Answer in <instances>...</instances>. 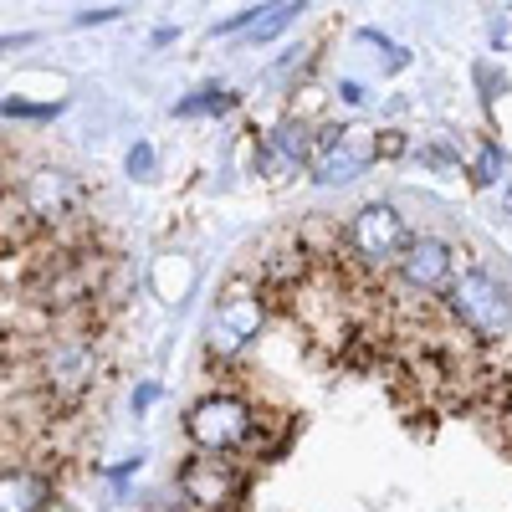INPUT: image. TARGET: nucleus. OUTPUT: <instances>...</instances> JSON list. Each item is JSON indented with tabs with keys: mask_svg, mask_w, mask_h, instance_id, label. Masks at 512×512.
<instances>
[{
	"mask_svg": "<svg viewBox=\"0 0 512 512\" xmlns=\"http://www.w3.org/2000/svg\"><path fill=\"white\" fill-rule=\"evenodd\" d=\"M297 11H303V6H262V16H256V26H251V41L262 47V41L282 36V31L297 21Z\"/></svg>",
	"mask_w": 512,
	"mask_h": 512,
	"instance_id": "6e6552de",
	"label": "nucleus"
},
{
	"mask_svg": "<svg viewBox=\"0 0 512 512\" xmlns=\"http://www.w3.org/2000/svg\"><path fill=\"white\" fill-rule=\"evenodd\" d=\"M446 297H451V313L461 318L466 333H477V338H507L512 333V297L487 272H461Z\"/></svg>",
	"mask_w": 512,
	"mask_h": 512,
	"instance_id": "f257e3e1",
	"label": "nucleus"
},
{
	"mask_svg": "<svg viewBox=\"0 0 512 512\" xmlns=\"http://www.w3.org/2000/svg\"><path fill=\"white\" fill-rule=\"evenodd\" d=\"M349 241H354V251L364 256V262H374V267L400 262V256L410 251V231L395 216V205H364L359 216H354V226H349Z\"/></svg>",
	"mask_w": 512,
	"mask_h": 512,
	"instance_id": "f03ea898",
	"label": "nucleus"
},
{
	"mask_svg": "<svg viewBox=\"0 0 512 512\" xmlns=\"http://www.w3.org/2000/svg\"><path fill=\"white\" fill-rule=\"evenodd\" d=\"M231 108V93H221V88H200L195 98H185L175 113L180 118H195V113H226Z\"/></svg>",
	"mask_w": 512,
	"mask_h": 512,
	"instance_id": "1a4fd4ad",
	"label": "nucleus"
},
{
	"mask_svg": "<svg viewBox=\"0 0 512 512\" xmlns=\"http://www.w3.org/2000/svg\"><path fill=\"white\" fill-rule=\"evenodd\" d=\"M400 272H405V282L410 287H441V282H451V272H456V256H451V246L446 241H436V236H420V241H410V251L400 256Z\"/></svg>",
	"mask_w": 512,
	"mask_h": 512,
	"instance_id": "39448f33",
	"label": "nucleus"
},
{
	"mask_svg": "<svg viewBox=\"0 0 512 512\" xmlns=\"http://www.w3.org/2000/svg\"><path fill=\"white\" fill-rule=\"evenodd\" d=\"M221 328H226V344H241V338L256 328V297H231L221 308Z\"/></svg>",
	"mask_w": 512,
	"mask_h": 512,
	"instance_id": "0eeeda50",
	"label": "nucleus"
},
{
	"mask_svg": "<svg viewBox=\"0 0 512 512\" xmlns=\"http://www.w3.org/2000/svg\"><path fill=\"white\" fill-rule=\"evenodd\" d=\"M180 492L195 502V507H221L231 492H236V477L221 456H200L180 472Z\"/></svg>",
	"mask_w": 512,
	"mask_h": 512,
	"instance_id": "423d86ee",
	"label": "nucleus"
},
{
	"mask_svg": "<svg viewBox=\"0 0 512 512\" xmlns=\"http://www.w3.org/2000/svg\"><path fill=\"white\" fill-rule=\"evenodd\" d=\"M190 436L210 451V456H221L231 446H241L251 436V410L231 395H216V400H205L195 415H190Z\"/></svg>",
	"mask_w": 512,
	"mask_h": 512,
	"instance_id": "7ed1b4c3",
	"label": "nucleus"
},
{
	"mask_svg": "<svg viewBox=\"0 0 512 512\" xmlns=\"http://www.w3.org/2000/svg\"><path fill=\"white\" fill-rule=\"evenodd\" d=\"M149 169H154V149L149 144H134V149H128V175L149 180Z\"/></svg>",
	"mask_w": 512,
	"mask_h": 512,
	"instance_id": "9b49d317",
	"label": "nucleus"
},
{
	"mask_svg": "<svg viewBox=\"0 0 512 512\" xmlns=\"http://www.w3.org/2000/svg\"><path fill=\"white\" fill-rule=\"evenodd\" d=\"M477 180H482V185H497V180H502V154H497L492 144H487L482 159H477Z\"/></svg>",
	"mask_w": 512,
	"mask_h": 512,
	"instance_id": "9d476101",
	"label": "nucleus"
},
{
	"mask_svg": "<svg viewBox=\"0 0 512 512\" xmlns=\"http://www.w3.org/2000/svg\"><path fill=\"white\" fill-rule=\"evenodd\" d=\"M369 154H374V149L359 144V128H323L308 164H313V175H318L323 185H333V180H354Z\"/></svg>",
	"mask_w": 512,
	"mask_h": 512,
	"instance_id": "20e7f679",
	"label": "nucleus"
}]
</instances>
